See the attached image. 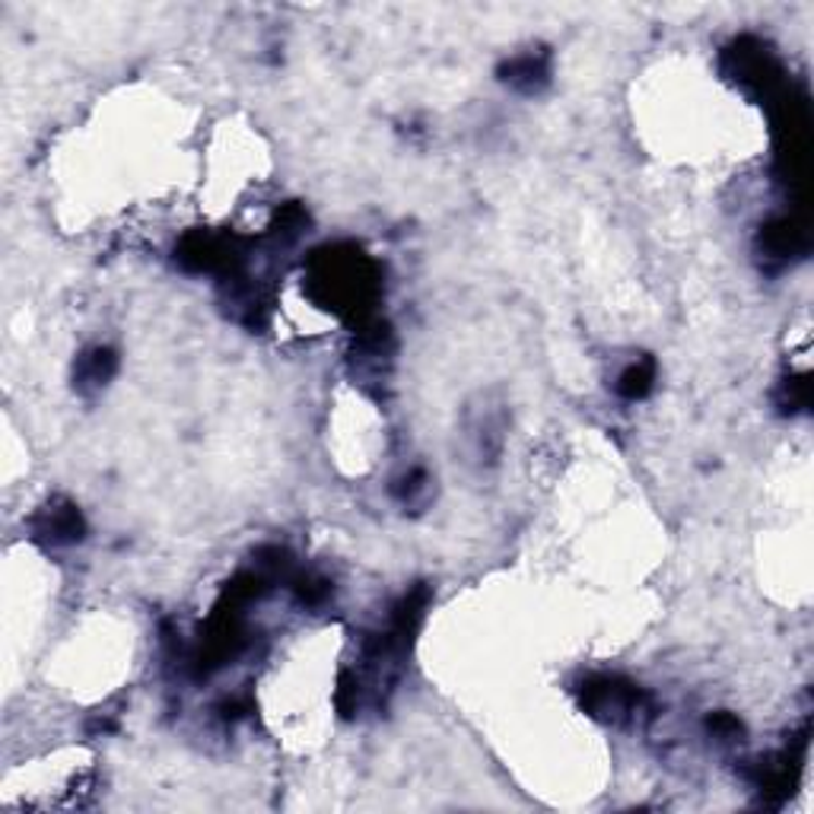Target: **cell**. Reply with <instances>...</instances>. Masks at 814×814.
<instances>
[{
  "mask_svg": "<svg viewBox=\"0 0 814 814\" xmlns=\"http://www.w3.org/2000/svg\"><path fill=\"white\" fill-rule=\"evenodd\" d=\"M503 74H506L503 81L513 83L516 89H522V92H538V89L547 83V61H544L541 54H522V58L509 61Z\"/></svg>",
  "mask_w": 814,
  "mask_h": 814,
  "instance_id": "6",
  "label": "cell"
},
{
  "mask_svg": "<svg viewBox=\"0 0 814 814\" xmlns=\"http://www.w3.org/2000/svg\"><path fill=\"white\" fill-rule=\"evenodd\" d=\"M115 367H119V360H115V354H112L109 347H92V350H86L81 357V363H77V388H81V392H96V388H102V385L115 375Z\"/></svg>",
  "mask_w": 814,
  "mask_h": 814,
  "instance_id": "5",
  "label": "cell"
},
{
  "mask_svg": "<svg viewBox=\"0 0 814 814\" xmlns=\"http://www.w3.org/2000/svg\"><path fill=\"white\" fill-rule=\"evenodd\" d=\"M652 379H655V367H652V360H643V363L630 367L620 379H617V392H620L624 398L637 402V398H643V395L650 392Z\"/></svg>",
  "mask_w": 814,
  "mask_h": 814,
  "instance_id": "7",
  "label": "cell"
},
{
  "mask_svg": "<svg viewBox=\"0 0 814 814\" xmlns=\"http://www.w3.org/2000/svg\"><path fill=\"white\" fill-rule=\"evenodd\" d=\"M761 248H764L767 258L786 261V258H795V255H802V251L809 248V236H805L802 223L782 217V220H776V223H770V226L764 230Z\"/></svg>",
  "mask_w": 814,
  "mask_h": 814,
  "instance_id": "3",
  "label": "cell"
},
{
  "mask_svg": "<svg viewBox=\"0 0 814 814\" xmlns=\"http://www.w3.org/2000/svg\"><path fill=\"white\" fill-rule=\"evenodd\" d=\"M468 443L481 461H493L503 446V414L496 407H484L474 420H468Z\"/></svg>",
  "mask_w": 814,
  "mask_h": 814,
  "instance_id": "4",
  "label": "cell"
},
{
  "mask_svg": "<svg viewBox=\"0 0 814 814\" xmlns=\"http://www.w3.org/2000/svg\"><path fill=\"white\" fill-rule=\"evenodd\" d=\"M36 531L48 544H74L83 538V519L71 503H54L39 513Z\"/></svg>",
  "mask_w": 814,
  "mask_h": 814,
  "instance_id": "2",
  "label": "cell"
},
{
  "mask_svg": "<svg viewBox=\"0 0 814 814\" xmlns=\"http://www.w3.org/2000/svg\"><path fill=\"white\" fill-rule=\"evenodd\" d=\"M585 710L605 723H627L633 719L640 710H643V700H640V691L617 681V678H602V681H592L585 688V696H582Z\"/></svg>",
  "mask_w": 814,
  "mask_h": 814,
  "instance_id": "1",
  "label": "cell"
}]
</instances>
